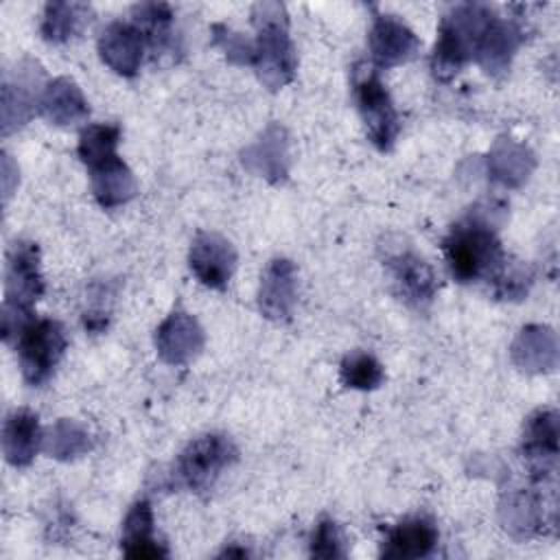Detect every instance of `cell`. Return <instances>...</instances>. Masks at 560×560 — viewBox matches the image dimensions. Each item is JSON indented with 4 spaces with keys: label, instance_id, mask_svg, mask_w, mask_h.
<instances>
[{
    "label": "cell",
    "instance_id": "cell-1",
    "mask_svg": "<svg viewBox=\"0 0 560 560\" xmlns=\"http://www.w3.org/2000/svg\"><path fill=\"white\" fill-rule=\"evenodd\" d=\"M256 42L254 68L269 90H280L295 77V50L289 35V15L280 2H258L252 9Z\"/></svg>",
    "mask_w": 560,
    "mask_h": 560
},
{
    "label": "cell",
    "instance_id": "cell-2",
    "mask_svg": "<svg viewBox=\"0 0 560 560\" xmlns=\"http://www.w3.org/2000/svg\"><path fill=\"white\" fill-rule=\"evenodd\" d=\"M444 256L451 276L462 284L494 278L508 260L494 230L472 217L453 225L444 238Z\"/></svg>",
    "mask_w": 560,
    "mask_h": 560
},
{
    "label": "cell",
    "instance_id": "cell-3",
    "mask_svg": "<svg viewBox=\"0 0 560 560\" xmlns=\"http://www.w3.org/2000/svg\"><path fill=\"white\" fill-rule=\"evenodd\" d=\"M4 304H2V339L9 343L33 322L31 306L44 293V278L39 269V249L31 241H15L7 252L4 273Z\"/></svg>",
    "mask_w": 560,
    "mask_h": 560
},
{
    "label": "cell",
    "instance_id": "cell-4",
    "mask_svg": "<svg viewBox=\"0 0 560 560\" xmlns=\"http://www.w3.org/2000/svg\"><path fill=\"white\" fill-rule=\"evenodd\" d=\"M492 18V9L483 4H459L442 18L431 55L435 79L451 81L472 59L479 37Z\"/></svg>",
    "mask_w": 560,
    "mask_h": 560
},
{
    "label": "cell",
    "instance_id": "cell-5",
    "mask_svg": "<svg viewBox=\"0 0 560 560\" xmlns=\"http://www.w3.org/2000/svg\"><path fill=\"white\" fill-rule=\"evenodd\" d=\"M63 326L55 319H33L18 335V359L22 376L31 387L44 385L59 365L66 350Z\"/></svg>",
    "mask_w": 560,
    "mask_h": 560
},
{
    "label": "cell",
    "instance_id": "cell-6",
    "mask_svg": "<svg viewBox=\"0 0 560 560\" xmlns=\"http://www.w3.org/2000/svg\"><path fill=\"white\" fill-rule=\"evenodd\" d=\"M236 446L230 438L219 433H208L192 440L177 457L175 477L188 490H208L223 468L236 462Z\"/></svg>",
    "mask_w": 560,
    "mask_h": 560
},
{
    "label": "cell",
    "instance_id": "cell-7",
    "mask_svg": "<svg viewBox=\"0 0 560 560\" xmlns=\"http://www.w3.org/2000/svg\"><path fill=\"white\" fill-rule=\"evenodd\" d=\"M354 98L370 142L378 151H389L400 131V118L378 74L370 68L354 77Z\"/></svg>",
    "mask_w": 560,
    "mask_h": 560
},
{
    "label": "cell",
    "instance_id": "cell-8",
    "mask_svg": "<svg viewBox=\"0 0 560 560\" xmlns=\"http://www.w3.org/2000/svg\"><path fill=\"white\" fill-rule=\"evenodd\" d=\"M188 265L201 284L225 289L236 269V252L228 238L214 232H199L190 245Z\"/></svg>",
    "mask_w": 560,
    "mask_h": 560
},
{
    "label": "cell",
    "instance_id": "cell-9",
    "mask_svg": "<svg viewBox=\"0 0 560 560\" xmlns=\"http://www.w3.org/2000/svg\"><path fill=\"white\" fill-rule=\"evenodd\" d=\"M368 46H370L374 66L392 68L409 61L418 52L420 39L396 15L383 13V15H376L372 22Z\"/></svg>",
    "mask_w": 560,
    "mask_h": 560
},
{
    "label": "cell",
    "instance_id": "cell-10",
    "mask_svg": "<svg viewBox=\"0 0 560 560\" xmlns=\"http://www.w3.org/2000/svg\"><path fill=\"white\" fill-rule=\"evenodd\" d=\"M385 267L392 273L398 295L407 304L418 308L431 304L438 291V280L424 258H420L411 249H402V252H396L394 256H387Z\"/></svg>",
    "mask_w": 560,
    "mask_h": 560
},
{
    "label": "cell",
    "instance_id": "cell-11",
    "mask_svg": "<svg viewBox=\"0 0 560 560\" xmlns=\"http://www.w3.org/2000/svg\"><path fill=\"white\" fill-rule=\"evenodd\" d=\"M203 348V330L197 319L184 311L171 313L155 330V350L168 365L192 361Z\"/></svg>",
    "mask_w": 560,
    "mask_h": 560
},
{
    "label": "cell",
    "instance_id": "cell-12",
    "mask_svg": "<svg viewBox=\"0 0 560 560\" xmlns=\"http://www.w3.org/2000/svg\"><path fill=\"white\" fill-rule=\"evenodd\" d=\"M298 293V271L289 258H273L262 278L258 289V308L267 319L284 322L293 313Z\"/></svg>",
    "mask_w": 560,
    "mask_h": 560
},
{
    "label": "cell",
    "instance_id": "cell-13",
    "mask_svg": "<svg viewBox=\"0 0 560 560\" xmlns=\"http://www.w3.org/2000/svg\"><path fill=\"white\" fill-rule=\"evenodd\" d=\"M144 52V35L136 24L112 22L98 37V55L105 66L122 77H133L140 70Z\"/></svg>",
    "mask_w": 560,
    "mask_h": 560
},
{
    "label": "cell",
    "instance_id": "cell-14",
    "mask_svg": "<svg viewBox=\"0 0 560 560\" xmlns=\"http://www.w3.org/2000/svg\"><path fill=\"white\" fill-rule=\"evenodd\" d=\"M523 455L529 459L534 472L542 477L553 470L558 455V416L551 409H538L532 413L523 429Z\"/></svg>",
    "mask_w": 560,
    "mask_h": 560
},
{
    "label": "cell",
    "instance_id": "cell-15",
    "mask_svg": "<svg viewBox=\"0 0 560 560\" xmlns=\"http://www.w3.org/2000/svg\"><path fill=\"white\" fill-rule=\"evenodd\" d=\"M521 44L523 31L516 22L492 18L483 35L479 37L475 57L488 74H503L510 68V61Z\"/></svg>",
    "mask_w": 560,
    "mask_h": 560
},
{
    "label": "cell",
    "instance_id": "cell-16",
    "mask_svg": "<svg viewBox=\"0 0 560 560\" xmlns=\"http://www.w3.org/2000/svg\"><path fill=\"white\" fill-rule=\"evenodd\" d=\"M92 192L98 206L112 210L136 197L138 184L129 166L118 158V153L90 166Z\"/></svg>",
    "mask_w": 560,
    "mask_h": 560
},
{
    "label": "cell",
    "instance_id": "cell-17",
    "mask_svg": "<svg viewBox=\"0 0 560 560\" xmlns=\"http://www.w3.org/2000/svg\"><path fill=\"white\" fill-rule=\"evenodd\" d=\"M438 545V527L427 516H409L387 532L381 556L383 558H424Z\"/></svg>",
    "mask_w": 560,
    "mask_h": 560
},
{
    "label": "cell",
    "instance_id": "cell-18",
    "mask_svg": "<svg viewBox=\"0 0 560 560\" xmlns=\"http://www.w3.org/2000/svg\"><path fill=\"white\" fill-rule=\"evenodd\" d=\"M42 444L39 418L28 409H15L2 427V453L11 466H28Z\"/></svg>",
    "mask_w": 560,
    "mask_h": 560
},
{
    "label": "cell",
    "instance_id": "cell-19",
    "mask_svg": "<svg viewBox=\"0 0 560 560\" xmlns=\"http://www.w3.org/2000/svg\"><path fill=\"white\" fill-rule=\"evenodd\" d=\"M42 114L61 127L83 122L90 116V105L72 79L59 77L50 81L39 96Z\"/></svg>",
    "mask_w": 560,
    "mask_h": 560
},
{
    "label": "cell",
    "instance_id": "cell-20",
    "mask_svg": "<svg viewBox=\"0 0 560 560\" xmlns=\"http://www.w3.org/2000/svg\"><path fill=\"white\" fill-rule=\"evenodd\" d=\"M120 547H122V553L129 558H164L166 556L164 545L155 540L153 510L149 501H136L127 512L122 523Z\"/></svg>",
    "mask_w": 560,
    "mask_h": 560
},
{
    "label": "cell",
    "instance_id": "cell-21",
    "mask_svg": "<svg viewBox=\"0 0 560 560\" xmlns=\"http://www.w3.org/2000/svg\"><path fill=\"white\" fill-rule=\"evenodd\" d=\"M512 359L521 370L545 372L556 365V335L545 326H527L512 346Z\"/></svg>",
    "mask_w": 560,
    "mask_h": 560
},
{
    "label": "cell",
    "instance_id": "cell-22",
    "mask_svg": "<svg viewBox=\"0 0 560 560\" xmlns=\"http://www.w3.org/2000/svg\"><path fill=\"white\" fill-rule=\"evenodd\" d=\"M92 15V7L83 2H48L42 18V35L52 44L68 42L90 24Z\"/></svg>",
    "mask_w": 560,
    "mask_h": 560
},
{
    "label": "cell",
    "instance_id": "cell-23",
    "mask_svg": "<svg viewBox=\"0 0 560 560\" xmlns=\"http://www.w3.org/2000/svg\"><path fill=\"white\" fill-rule=\"evenodd\" d=\"M243 164L271 182H280L287 175V144L282 129L269 127L256 144L243 151Z\"/></svg>",
    "mask_w": 560,
    "mask_h": 560
},
{
    "label": "cell",
    "instance_id": "cell-24",
    "mask_svg": "<svg viewBox=\"0 0 560 560\" xmlns=\"http://www.w3.org/2000/svg\"><path fill=\"white\" fill-rule=\"evenodd\" d=\"M534 168V155L527 147L501 138L490 153V173L505 186H521Z\"/></svg>",
    "mask_w": 560,
    "mask_h": 560
},
{
    "label": "cell",
    "instance_id": "cell-25",
    "mask_svg": "<svg viewBox=\"0 0 560 560\" xmlns=\"http://www.w3.org/2000/svg\"><path fill=\"white\" fill-rule=\"evenodd\" d=\"M33 79L20 70L18 81L2 83V133H11L22 127L37 105V94H33Z\"/></svg>",
    "mask_w": 560,
    "mask_h": 560
},
{
    "label": "cell",
    "instance_id": "cell-26",
    "mask_svg": "<svg viewBox=\"0 0 560 560\" xmlns=\"http://www.w3.org/2000/svg\"><path fill=\"white\" fill-rule=\"evenodd\" d=\"M133 24L142 31L144 42L158 52L171 44L173 11L164 2H142L133 7Z\"/></svg>",
    "mask_w": 560,
    "mask_h": 560
},
{
    "label": "cell",
    "instance_id": "cell-27",
    "mask_svg": "<svg viewBox=\"0 0 560 560\" xmlns=\"http://www.w3.org/2000/svg\"><path fill=\"white\" fill-rule=\"evenodd\" d=\"M44 448L50 457L74 459V457L88 453L92 448V442H90V435L83 427H79L72 420H59L50 429Z\"/></svg>",
    "mask_w": 560,
    "mask_h": 560
},
{
    "label": "cell",
    "instance_id": "cell-28",
    "mask_svg": "<svg viewBox=\"0 0 560 560\" xmlns=\"http://www.w3.org/2000/svg\"><path fill=\"white\" fill-rule=\"evenodd\" d=\"M339 374H341V381L346 387L361 389V392L376 389L385 378L383 365L372 354L359 352V350L343 357Z\"/></svg>",
    "mask_w": 560,
    "mask_h": 560
},
{
    "label": "cell",
    "instance_id": "cell-29",
    "mask_svg": "<svg viewBox=\"0 0 560 560\" xmlns=\"http://www.w3.org/2000/svg\"><path fill=\"white\" fill-rule=\"evenodd\" d=\"M120 140L118 125H88L79 138V158L90 168L92 164L109 158L116 153Z\"/></svg>",
    "mask_w": 560,
    "mask_h": 560
},
{
    "label": "cell",
    "instance_id": "cell-30",
    "mask_svg": "<svg viewBox=\"0 0 560 560\" xmlns=\"http://www.w3.org/2000/svg\"><path fill=\"white\" fill-rule=\"evenodd\" d=\"M538 503L529 497H512L508 499V508H503V512H508V516L503 518L505 521V527L514 534H532L538 529Z\"/></svg>",
    "mask_w": 560,
    "mask_h": 560
},
{
    "label": "cell",
    "instance_id": "cell-31",
    "mask_svg": "<svg viewBox=\"0 0 560 560\" xmlns=\"http://www.w3.org/2000/svg\"><path fill=\"white\" fill-rule=\"evenodd\" d=\"M311 556L313 558H343V540L339 527L332 518H322L311 536Z\"/></svg>",
    "mask_w": 560,
    "mask_h": 560
},
{
    "label": "cell",
    "instance_id": "cell-32",
    "mask_svg": "<svg viewBox=\"0 0 560 560\" xmlns=\"http://www.w3.org/2000/svg\"><path fill=\"white\" fill-rule=\"evenodd\" d=\"M214 31L221 33L214 37V42L225 50L228 59H232L236 63H254V44L249 39H245L243 35L232 33L223 26H214Z\"/></svg>",
    "mask_w": 560,
    "mask_h": 560
},
{
    "label": "cell",
    "instance_id": "cell-33",
    "mask_svg": "<svg viewBox=\"0 0 560 560\" xmlns=\"http://www.w3.org/2000/svg\"><path fill=\"white\" fill-rule=\"evenodd\" d=\"M83 324H85V328L90 332H101V330L107 328V315H103V313H85Z\"/></svg>",
    "mask_w": 560,
    "mask_h": 560
}]
</instances>
